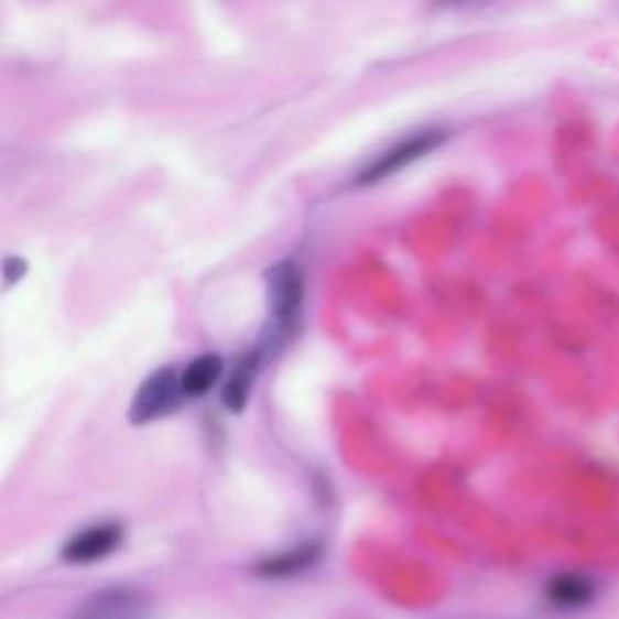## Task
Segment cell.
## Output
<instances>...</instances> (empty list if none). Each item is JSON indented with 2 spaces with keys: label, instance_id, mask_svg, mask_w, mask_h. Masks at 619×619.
Returning <instances> with one entry per match:
<instances>
[{
  "label": "cell",
  "instance_id": "cell-1",
  "mask_svg": "<svg viewBox=\"0 0 619 619\" xmlns=\"http://www.w3.org/2000/svg\"><path fill=\"white\" fill-rule=\"evenodd\" d=\"M269 329L271 334L264 337L262 349L271 344H279L286 339L291 325L298 319L303 295H305V276L303 269L295 259H283V262L269 269Z\"/></svg>",
  "mask_w": 619,
  "mask_h": 619
},
{
  "label": "cell",
  "instance_id": "cell-2",
  "mask_svg": "<svg viewBox=\"0 0 619 619\" xmlns=\"http://www.w3.org/2000/svg\"><path fill=\"white\" fill-rule=\"evenodd\" d=\"M187 400L182 388V373L177 368L163 366L155 373L143 380L139 392L133 394L129 421L131 424H151L155 419H163L172 412H177L182 402Z\"/></svg>",
  "mask_w": 619,
  "mask_h": 619
},
{
  "label": "cell",
  "instance_id": "cell-3",
  "mask_svg": "<svg viewBox=\"0 0 619 619\" xmlns=\"http://www.w3.org/2000/svg\"><path fill=\"white\" fill-rule=\"evenodd\" d=\"M443 139H445V133L433 131V129L412 133L410 139H402L400 143H394L392 148H388L385 153H380L373 163L358 172L356 184L368 187V184H376V182L398 175L400 170L410 167L412 163H416V160L428 155L431 151H436V148L443 143Z\"/></svg>",
  "mask_w": 619,
  "mask_h": 619
},
{
  "label": "cell",
  "instance_id": "cell-4",
  "mask_svg": "<svg viewBox=\"0 0 619 619\" xmlns=\"http://www.w3.org/2000/svg\"><path fill=\"white\" fill-rule=\"evenodd\" d=\"M123 540V528L119 523H97L76 532L61 550V556L70 564L100 562L119 550Z\"/></svg>",
  "mask_w": 619,
  "mask_h": 619
},
{
  "label": "cell",
  "instance_id": "cell-5",
  "mask_svg": "<svg viewBox=\"0 0 619 619\" xmlns=\"http://www.w3.org/2000/svg\"><path fill=\"white\" fill-rule=\"evenodd\" d=\"M148 602L129 588H107L83 605L76 619H145Z\"/></svg>",
  "mask_w": 619,
  "mask_h": 619
},
{
  "label": "cell",
  "instance_id": "cell-6",
  "mask_svg": "<svg viewBox=\"0 0 619 619\" xmlns=\"http://www.w3.org/2000/svg\"><path fill=\"white\" fill-rule=\"evenodd\" d=\"M259 366H262V354H259V349L240 356L238 363L232 366L226 385H222V394H220L222 404H226L230 412L240 414L247 406V402H250V392H252Z\"/></svg>",
  "mask_w": 619,
  "mask_h": 619
},
{
  "label": "cell",
  "instance_id": "cell-7",
  "mask_svg": "<svg viewBox=\"0 0 619 619\" xmlns=\"http://www.w3.org/2000/svg\"><path fill=\"white\" fill-rule=\"evenodd\" d=\"M544 596L560 610H580L596 598V584L584 574H560L550 580Z\"/></svg>",
  "mask_w": 619,
  "mask_h": 619
},
{
  "label": "cell",
  "instance_id": "cell-8",
  "mask_svg": "<svg viewBox=\"0 0 619 619\" xmlns=\"http://www.w3.org/2000/svg\"><path fill=\"white\" fill-rule=\"evenodd\" d=\"M322 556V547L317 542L301 544V547H293L281 552L276 556H269L262 564L257 566V574L264 578H289L295 574H303L305 568H313Z\"/></svg>",
  "mask_w": 619,
  "mask_h": 619
},
{
  "label": "cell",
  "instance_id": "cell-9",
  "mask_svg": "<svg viewBox=\"0 0 619 619\" xmlns=\"http://www.w3.org/2000/svg\"><path fill=\"white\" fill-rule=\"evenodd\" d=\"M222 378V358L218 354H202L182 370V388L187 398H204Z\"/></svg>",
  "mask_w": 619,
  "mask_h": 619
},
{
  "label": "cell",
  "instance_id": "cell-10",
  "mask_svg": "<svg viewBox=\"0 0 619 619\" xmlns=\"http://www.w3.org/2000/svg\"><path fill=\"white\" fill-rule=\"evenodd\" d=\"M28 274V262L20 257H8L6 264H3V279H6V289L15 286V283Z\"/></svg>",
  "mask_w": 619,
  "mask_h": 619
}]
</instances>
